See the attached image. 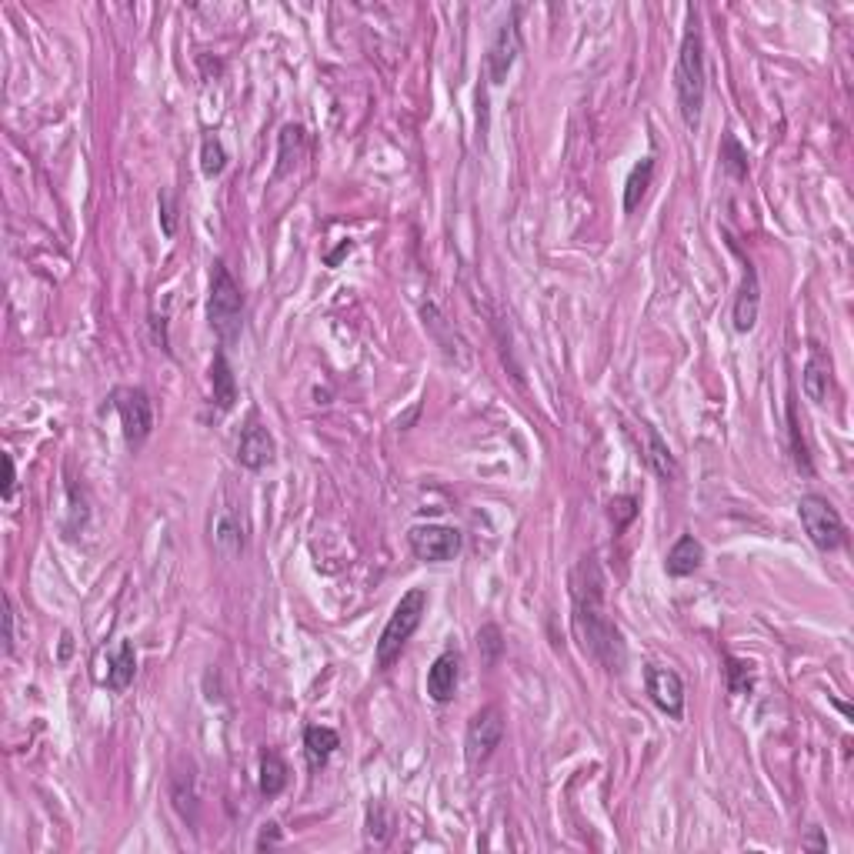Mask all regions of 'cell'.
<instances>
[{
  "instance_id": "cell-1",
  "label": "cell",
  "mask_w": 854,
  "mask_h": 854,
  "mask_svg": "<svg viewBox=\"0 0 854 854\" xmlns=\"http://www.w3.org/2000/svg\"><path fill=\"white\" fill-rule=\"evenodd\" d=\"M571 598H574V638L588 658H594L608 674H621L628 664V651H624V638L618 624L611 621L608 608H604V578L601 568L591 558H584L571 574Z\"/></svg>"
},
{
  "instance_id": "cell-2",
  "label": "cell",
  "mask_w": 854,
  "mask_h": 854,
  "mask_svg": "<svg viewBox=\"0 0 854 854\" xmlns=\"http://www.w3.org/2000/svg\"><path fill=\"white\" fill-rule=\"evenodd\" d=\"M674 94H678V111L681 121L691 127L701 124L704 111V94H708V67H704V34L698 11H688V27H684L681 47H678V64H674Z\"/></svg>"
},
{
  "instance_id": "cell-3",
  "label": "cell",
  "mask_w": 854,
  "mask_h": 854,
  "mask_svg": "<svg viewBox=\"0 0 854 854\" xmlns=\"http://www.w3.org/2000/svg\"><path fill=\"white\" fill-rule=\"evenodd\" d=\"M207 324L221 347L234 344L244 331V294L224 261L211 264V291H207Z\"/></svg>"
},
{
  "instance_id": "cell-4",
  "label": "cell",
  "mask_w": 854,
  "mask_h": 854,
  "mask_svg": "<svg viewBox=\"0 0 854 854\" xmlns=\"http://www.w3.org/2000/svg\"><path fill=\"white\" fill-rule=\"evenodd\" d=\"M427 604H431V598H427L424 588L407 591L404 598L397 601V608L391 611V618H387L381 638H377V648H374L377 671H387L397 658H401V651L407 648V641H411L414 631L421 628V621L427 614Z\"/></svg>"
},
{
  "instance_id": "cell-5",
  "label": "cell",
  "mask_w": 854,
  "mask_h": 854,
  "mask_svg": "<svg viewBox=\"0 0 854 854\" xmlns=\"http://www.w3.org/2000/svg\"><path fill=\"white\" fill-rule=\"evenodd\" d=\"M798 518H801V528L808 534V541L814 544L818 551H838L844 541H848V531H844V521L838 508L821 498V494H804L798 501Z\"/></svg>"
},
{
  "instance_id": "cell-6",
  "label": "cell",
  "mask_w": 854,
  "mask_h": 854,
  "mask_svg": "<svg viewBox=\"0 0 854 854\" xmlns=\"http://www.w3.org/2000/svg\"><path fill=\"white\" fill-rule=\"evenodd\" d=\"M111 397H114V411H117V417H121L127 448L137 451L147 438H151V431H154V404H151V394H147L144 387H117Z\"/></svg>"
},
{
  "instance_id": "cell-7",
  "label": "cell",
  "mask_w": 854,
  "mask_h": 854,
  "mask_svg": "<svg viewBox=\"0 0 854 854\" xmlns=\"http://www.w3.org/2000/svg\"><path fill=\"white\" fill-rule=\"evenodd\" d=\"M518 54H521V7H511V14L498 24L488 47V77L494 87L508 81Z\"/></svg>"
},
{
  "instance_id": "cell-8",
  "label": "cell",
  "mask_w": 854,
  "mask_h": 854,
  "mask_svg": "<svg viewBox=\"0 0 854 854\" xmlns=\"http://www.w3.org/2000/svg\"><path fill=\"white\" fill-rule=\"evenodd\" d=\"M407 544H411L417 561L441 564V561L458 558L464 541H461V531L448 528V524H414V528L407 531Z\"/></svg>"
},
{
  "instance_id": "cell-9",
  "label": "cell",
  "mask_w": 854,
  "mask_h": 854,
  "mask_svg": "<svg viewBox=\"0 0 854 854\" xmlns=\"http://www.w3.org/2000/svg\"><path fill=\"white\" fill-rule=\"evenodd\" d=\"M501 738H504L501 711L481 708L468 721V734H464V758H468V768H481V764L501 748Z\"/></svg>"
},
{
  "instance_id": "cell-10",
  "label": "cell",
  "mask_w": 854,
  "mask_h": 854,
  "mask_svg": "<svg viewBox=\"0 0 854 854\" xmlns=\"http://www.w3.org/2000/svg\"><path fill=\"white\" fill-rule=\"evenodd\" d=\"M211 541H214V551L221 558L234 561L241 558L244 548H247V521H244V511L241 504L234 501H221L211 514Z\"/></svg>"
},
{
  "instance_id": "cell-11",
  "label": "cell",
  "mask_w": 854,
  "mask_h": 854,
  "mask_svg": "<svg viewBox=\"0 0 854 854\" xmlns=\"http://www.w3.org/2000/svg\"><path fill=\"white\" fill-rule=\"evenodd\" d=\"M644 684H648V698L654 701V708L664 711L674 721L684 718V681L678 671L648 664L644 668Z\"/></svg>"
},
{
  "instance_id": "cell-12",
  "label": "cell",
  "mask_w": 854,
  "mask_h": 854,
  "mask_svg": "<svg viewBox=\"0 0 854 854\" xmlns=\"http://www.w3.org/2000/svg\"><path fill=\"white\" fill-rule=\"evenodd\" d=\"M734 254H741L738 241H731ZM744 261V274H741V287L738 294H734V311H731V321H734V331L738 334H748L754 331V324H758V314H761V284H758V271H754V264L748 261V257L741 254Z\"/></svg>"
},
{
  "instance_id": "cell-13",
  "label": "cell",
  "mask_w": 854,
  "mask_h": 854,
  "mask_svg": "<svg viewBox=\"0 0 854 854\" xmlns=\"http://www.w3.org/2000/svg\"><path fill=\"white\" fill-rule=\"evenodd\" d=\"M274 454H277L274 434L264 424H257V417H251L241 431V441H237V461H241V468L264 471L267 464H274Z\"/></svg>"
},
{
  "instance_id": "cell-14",
  "label": "cell",
  "mask_w": 854,
  "mask_h": 854,
  "mask_svg": "<svg viewBox=\"0 0 854 854\" xmlns=\"http://www.w3.org/2000/svg\"><path fill=\"white\" fill-rule=\"evenodd\" d=\"M458 681H461L458 651L438 654L431 668H427V694H431V701H438V704H448L454 694H458Z\"/></svg>"
},
{
  "instance_id": "cell-15",
  "label": "cell",
  "mask_w": 854,
  "mask_h": 854,
  "mask_svg": "<svg viewBox=\"0 0 854 854\" xmlns=\"http://www.w3.org/2000/svg\"><path fill=\"white\" fill-rule=\"evenodd\" d=\"M801 387L808 394V401L814 404H824L831 394V357L821 351V347H811L808 354V364H804V374H801Z\"/></svg>"
},
{
  "instance_id": "cell-16",
  "label": "cell",
  "mask_w": 854,
  "mask_h": 854,
  "mask_svg": "<svg viewBox=\"0 0 854 854\" xmlns=\"http://www.w3.org/2000/svg\"><path fill=\"white\" fill-rule=\"evenodd\" d=\"M704 564V544L694 538V534H681L678 541H674V548L668 551V558H664V571L671 574V578H688V574H694Z\"/></svg>"
},
{
  "instance_id": "cell-17",
  "label": "cell",
  "mask_w": 854,
  "mask_h": 854,
  "mask_svg": "<svg viewBox=\"0 0 854 854\" xmlns=\"http://www.w3.org/2000/svg\"><path fill=\"white\" fill-rule=\"evenodd\" d=\"M137 674V651L131 641H117L114 651H107V678L104 684L111 691H127Z\"/></svg>"
},
{
  "instance_id": "cell-18",
  "label": "cell",
  "mask_w": 854,
  "mask_h": 854,
  "mask_svg": "<svg viewBox=\"0 0 854 854\" xmlns=\"http://www.w3.org/2000/svg\"><path fill=\"white\" fill-rule=\"evenodd\" d=\"M211 387H214V407L217 411H231L237 404V381H234V367L227 361V351L214 354L211 361Z\"/></svg>"
},
{
  "instance_id": "cell-19",
  "label": "cell",
  "mask_w": 854,
  "mask_h": 854,
  "mask_svg": "<svg viewBox=\"0 0 854 854\" xmlns=\"http://www.w3.org/2000/svg\"><path fill=\"white\" fill-rule=\"evenodd\" d=\"M337 748H341V738H337V731L327 728V724H311V728L304 731V754L311 768H324V764L334 758Z\"/></svg>"
},
{
  "instance_id": "cell-20",
  "label": "cell",
  "mask_w": 854,
  "mask_h": 854,
  "mask_svg": "<svg viewBox=\"0 0 854 854\" xmlns=\"http://www.w3.org/2000/svg\"><path fill=\"white\" fill-rule=\"evenodd\" d=\"M644 441H648V468L658 474L661 481H674V474H678V461H674L668 441H664L651 424H644Z\"/></svg>"
},
{
  "instance_id": "cell-21",
  "label": "cell",
  "mask_w": 854,
  "mask_h": 854,
  "mask_svg": "<svg viewBox=\"0 0 854 854\" xmlns=\"http://www.w3.org/2000/svg\"><path fill=\"white\" fill-rule=\"evenodd\" d=\"M651 177H654V157H641L638 164L631 167L628 181H624V214H634L638 204L644 201L651 187Z\"/></svg>"
},
{
  "instance_id": "cell-22",
  "label": "cell",
  "mask_w": 854,
  "mask_h": 854,
  "mask_svg": "<svg viewBox=\"0 0 854 854\" xmlns=\"http://www.w3.org/2000/svg\"><path fill=\"white\" fill-rule=\"evenodd\" d=\"M801 417H798V404L794 397L788 401V438H791V458H794V468H798L804 478L814 474V464H811V451H808V441H804V431H801Z\"/></svg>"
},
{
  "instance_id": "cell-23",
  "label": "cell",
  "mask_w": 854,
  "mask_h": 854,
  "mask_svg": "<svg viewBox=\"0 0 854 854\" xmlns=\"http://www.w3.org/2000/svg\"><path fill=\"white\" fill-rule=\"evenodd\" d=\"M287 788V764L277 751H264L261 758V794L264 798H277Z\"/></svg>"
},
{
  "instance_id": "cell-24",
  "label": "cell",
  "mask_w": 854,
  "mask_h": 854,
  "mask_svg": "<svg viewBox=\"0 0 854 854\" xmlns=\"http://www.w3.org/2000/svg\"><path fill=\"white\" fill-rule=\"evenodd\" d=\"M301 147H304V127L301 124H284V131H281V147H277V171H274V177H284L287 171H291V167L297 164V154H301Z\"/></svg>"
},
{
  "instance_id": "cell-25",
  "label": "cell",
  "mask_w": 854,
  "mask_h": 854,
  "mask_svg": "<svg viewBox=\"0 0 854 854\" xmlns=\"http://www.w3.org/2000/svg\"><path fill=\"white\" fill-rule=\"evenodd\" d=\"M721 164L734 181H744L748 177V151L741 147V141L734 134H724L721 141Z\"/></svg>"
},
{
  "instance_id": "cell-26",
  "label": "cell",
  "mask_w": 854,
  "mask_h": 854,
  "mask_svg": "<svg viewBox=\"0 0 854 854\" xmlns=\"http://www.w3.org/2000/svg\"><path fill=\"white\" fill-rule=\"evenodd\" d=\"M227 167V151H224V141L217 134H207L201 141V171L204 177H221Z\"/></svg>"
},
{
  "instance_id": "cell-27",
  "label": "cell",
  "mask_w": 854,
  "mask_h": 854,
  "mask_svg": "<svg viewBox=\"0 0 854 854\" xmlns=\"http://www.w3.org/2000/svg\"><path fill=\"white\" fill-rule=\"evenodd\" d=\"M754 664L741 658H728V688L731 694H748L754 684Z\"/></svg>"
},
{
  "instance_id": "cell-28",
  "label": "cell",
  "mask_w": 854,
  "mask_h": 854,
  "mask_svg": "<svg viewBox=\"0 0 854 854\" xmlns=\"http://www.w3.org/2000/svg\"><path fill=\"white\" fill-rule=\"evenodd\" d=\"M157 207H161V231L164 237H174L177 234V201L171 191H161L157 194Z\"/></svg>"
},
{
  "instance_id": "cell-29",
  "label": "cell",
  "mask_w": 854,
  "mask_h": 854,
  "mask_svg": "<svg viewBox=\"0 0 854 854\" xmlns=\"http://www.w3.org/2000/svg\"><path fill=\"white\" fill-rule=\"evenodd\" d=\"M478 644H481L484 651H488V654H484V658H488L491 664L498 661V658H501V648H504V644H501V628H498V624H484V628L478 631Z\"/></svg>"
},
{
  "instance_id": "cell-30",
  "label": "cell",
  "mask_w": 854,
  "mask_h": 854,
  "mask_svg": "<svg viewBox=\"0 0 854 854\" xmlns=\"http://www.w3.org/2000/svg\"><path fill=\"white\" fill-rule=\"evenodd\" d=\"M608 508H611L608 514H611L614 528H624V524H631L634 514H638V501H634V498H614Z\"/></svg>"
},
{
  "instance_id": "cell-31",
  "label": "cell",
  "mask_w": 854,
  "mask_h": 854,
  "mask_svg": "<svg viewBox=\"0 0 854 854\" xmlns=\"http://www.w3.org/2000/svg\"><path fill=\"white\" fill-rule=\"evenodd\" d=\"M281 841H284L281 824H277V821H267L264 828H261V834H257L254 848H257V851H274V848H281Z\"/></svg>"
},
{
  "instance_id": "cell-32",
  "label": "cell",
  "mask_w": 854,
  "mask_h": 854,
  "mask_svg": "<svg viewBox=\"0 0 854 854\" xmlns=\"http://www.w3.org/2000/svg\"><path fill=\"white\" fill-rule=\"evenodd\" d=\"M801 848H814V851H828V838H824V834H821L818 828H811V834H808V838H801Z\"/></svg>"
},
{
  "instance_id": "cell-33",
  "label": "cell",
  "mask_w": 854,
  "mask_h": 854,
  "mask_svg": "<svg viewBox=\"0 0 854 854\" xmlns=\"http://www.w3.org/2000/svg\"><path fill=\"white\" fill-rule=\"evenodd\" d=\"M4 464H7V481H4V498L11 501L14 494V484H17V471H14V458L11 454H4Z\"/></svg>"
},
{
  "instance_id": "cell-34",
  "label": "cell",
  "mask_w": 854,
  "mask_h": 854,
  "mask_svg": "<svg viewBox=\"0 0 854 854\" xmlns=\"http://www.w3.org/2000/svg\"><path fill=\"white\" fill-rule=\"evenodd\" d=\"M7 651H14V601L7 598Z\"/></svg>"
},
{
  "instance_id": "cell-35",
  "label": "cell",
  "mask_w": 854,
  "mask_h": 854,
  "mask_svg": "<svg viewBox=\"0 0 854 854\" xmlns=\"http://www.w3.org/2000/svg\"><path fill=\"white\" fill-rule=\"evenodd\" d=\"M71 654V634H64V648H61V658H67Z\"/></svg>"
}]
</instances>
